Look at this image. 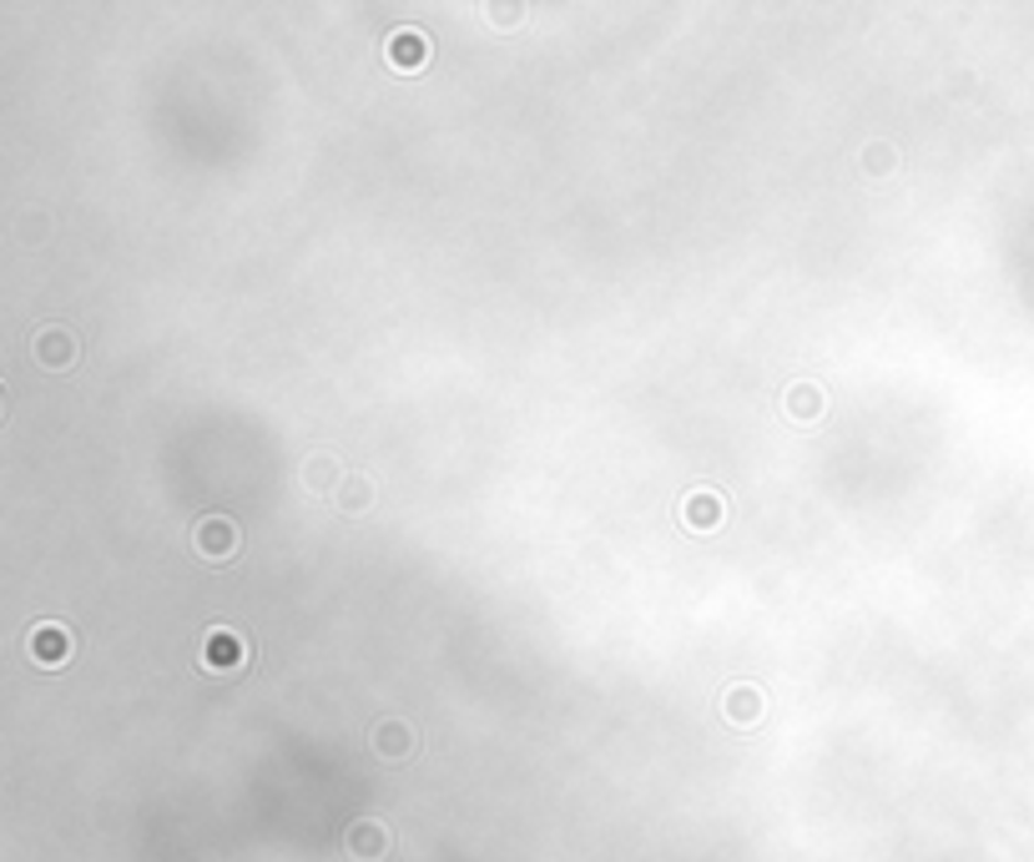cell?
I'll use <instances>...</instances> for the list:
<instances>
[{"instance_id": "1", "label": "cell", "mask_w": 1034, "mask_h": 862, "mask_svg": "<svg viewBox=\"0 0 1034 862\" xmlns=\"http://www.w3.org/2000/svg\"><path fill=\"white\" fill-rule=\"evenodd\" d=\"M252 651H248V636H237L233 626H212L197 646V666L212 671V676H233V671H248Z\"/></svg>"}, {"instance_id": "11", "label": "cell", "mask_w": 1034, "mask_h": 862, "mask_svg": "<svg viewBox=\"0 0 1034 862\" xmlns=\"http://www.w3.org/2000/svg\"><path fill=\"white\" fill-rule=\"evenodd\" d=\"M343 464L333 454H308V464H303V484L314 489V495H339L343 489Z\"/></svg>"}, {"instance_id": "6", "label": "cell", "mask_w": 1034, "mask_h": 862, "mask_svg": "<svg viewBox=\"0 0 1034 862\" xmlns=\"http://www.w3.org/2000/svg\"><path fill=\"white\" fill-rule=\"evenodd\" d=\"M368 742H374V752H379L384 761H404V757H414V727L409 721H399V717H384L374 732H368Z\"/></svg>"}, {"instance_id": "8", "label": "cell", "mask_w": 1034, "mask_h": 862, "mask_svg": "<svg viewBox=\"0 0 1034 862\" xmlns=\"http://www.w3.org/2000/svg\"><path fill=\"white\" fill-rule=\"evenodd\" d=\"M762 711H767V701H762L757 686H727V696H721V717L732 721V727H757Z\"/></svg>"}, {"instance_id": "13", "label": "cell", "mask_w": 1034, "mask_h": 862, "mask_svg": "<svg viewBox=\"0 0 1034 862\" xmlns=\"http://www.w3.org/2000/svg\"><path fill=\"white\" fill-rule=\"evenodd\" d=\"M898 167V152L889 142H868L863 146V177H883V172Z\"/></svg>"}, {"instance_id": "2", "label": "cell", "mask_w": 1034, "mask_h": 862, "mask_svg": "<svg viewBox=\"0 0 1034 862\" xmlns=\"http://www.w3.org/2000/svg\"><path fill=\"white\" fill-rule=\"evenodd\" d=\"M192 550L208 565H227L237 550H243V530H237L233 515H202V520L192 524Z\"/></svg>"}, {"instance_id": "7", "label": "cell", "mask_w": 1034, "mask_h": 862, "mask_svg": "<svg viewBox=\"0 0 1034 862\" xmlns=\"http://www.w3.org/2000/svg\"><path fill=\"white\" fill-rule=\"evenodd\" d=\"M31 353H36L40 368H71V364L81 358L77 339H71L66 328H40L36 339H31Z\"/></svg>"}, {"instance_id": "10", "label": "cell", "mask_w": 1034, "mask_h": 862, "mask_svg": "<svg viewBox=\"0 0 1034 862\" xmlns=\"http://www.w3.org/2000/svg\"><path fill=\"white\" fill-rule=\"evenodd\" d=\"M783 409H787V418H792V424H818V418H823V409H827V393L818 389V383H792V389H787V399H783Z\"/></svg>"}, {"instance_id": "5", "label": "cell", "mask_w": 1034, "mask_h": 862, "mask_svg": "<svg viewBox=\"0 0 1034 862\" xmlns=\"http://www.w3.org/2000/svg\"><path fill=\"white\" fill-rule=\"evenodd\" d=\"M26 651L36 666H66V656H71V636H66V626H56V621H46V626H31V640Z\"/></svg>"}, {"instance_id": "9", "label": "cell", "mask_w": 1034, "mask_h": 862, "mask_svg": "<svg viewBox=\"0 0 1034 862\" xmlns=\"http://www.w3.org/2000/svg\"><path fill=\"white\" fill-rule=\"evenodd\" d=\"M349 852H354L359 862H379L384 852H389V827L374 823V817H359V823L349 827Z\"/></svg>"}, {"instance_id": "12", "label": "cell", "mask_w": 1034, "mask_h": 862, "mask_svg": "<svg viewBox=\"0 0 1034 862\" xmlns=\"http://www.w3.org/2000/svg\"><path fill=\"white\" fill-rule=\"evenodd\" d=\"M374 499H379L374 480H368V474H349V480H343V489L333 495V505H339L343 515H368V510H374Z\"/></svg>"}, {"instance_id": "4", "label": "cell", "mask_w": 1034, "mask_h": 862, "mask_svg": "<svg viewBox=\"0 0 1034 862\" xmlns=\"http://www.w3.org/2000/svg\"><path fill=\"white\" fill-rule=\"evenodd\" d=\"M677 515L686 530H717V524L727 520V499H721L717 489H692V495H681Z\"/></svg>"}, {"instance_id": "3", "label": "cell", "mask_w": 1034, "mask_h": 862, "mask_svg": "<svg viewBox=\"0 0 1034 862\" xmlns=\"http://www.w3.org/2000/svg\"><path fill=\"white\" fill-rule=\"evenodd\" d=\"M384 56H389V66L399 71V76H420L424 61H430V36L414 26H399L389 31V40H384Z\"/></svg>"}]
</instances>
